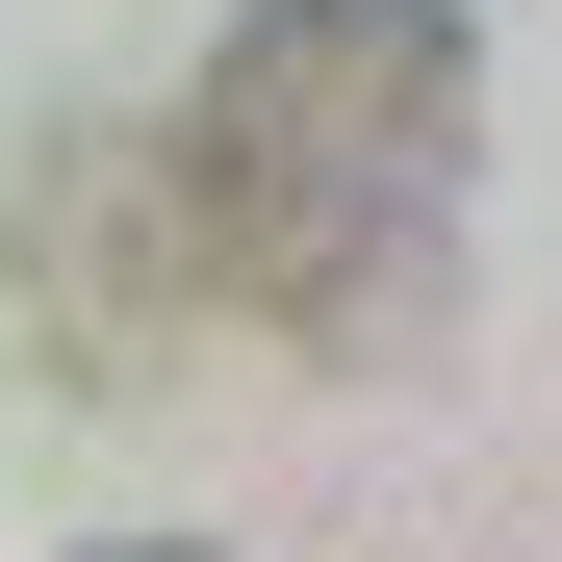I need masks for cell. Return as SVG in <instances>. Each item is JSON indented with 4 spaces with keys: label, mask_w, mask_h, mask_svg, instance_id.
I'll use <instances>...</instances> for the list:
<instances>
[{
    "label": "cell",
    "mask_w": 562,
    "mask_h": 562,
    "mask_svg": "<svg viewBox=\"0 0 562 562\" xmlns=\"http://www.w3.org/2000/svg\"><path fill=\"white\" fill-rule=\"evenodd\" d=\"M179 256L205 307L307 333V358H409L460 281V179H486V26L460 0H256L179 77Z\"/></svg>",
    "instance_id": "1"
},
{
    "label": "cell",
    "mask_w": 562,
    "mask_h": 562,
    "mask_svg": "<svg viewBox=\"0 0 562 562\" xmlns=\"http://www.w3.org/2000/svg\"><path fill=\"white\" fill-rule=\"evenodd\" d=\"M0 333H26V384H77V409H128L154 358L205 333V256H179L154 128H52L0 179Z\"/></svg>",
    "instance_id": "2"
},
{
    "label": "cell",
    "mask_w": 562,
    "mask_h": 562,
    "mask_svg": "<svg viewBox=\"0 0 562 562\" xmlns=\"http://www.w3.org/2000/svg\"><path fill=\"white\" fill-rule=\"evenodd\" d=\"M103 562H179V537H103Z\"/></svg>",
    "instance_id": "3"
}]
</instances>
